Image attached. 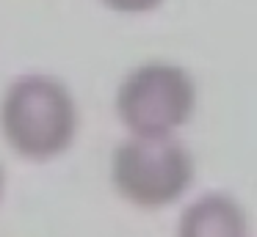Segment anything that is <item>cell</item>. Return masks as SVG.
Wrapping results in <instances>:
<instances>
[{"instance_id": "cell-1", "label": "cell", "mask_w": 257, "mask_h": 237, "mask_svg": "<svg viewBox=\"0 0 257 237\" xmlns=\"http://www.w3.org/2000/svg\"><path fill=\"white\" fill-rule=\"evenodd\" d=\"M0 127L14 152L31 160H50L75 141L78 105L56 77L25 75L14 80L3 97Z\"/></svg>"}, {"instance_id": "cell-2", "label": "cell", "mask_w": 257, "mask_h": 237, "mask_svg": "<svg viewBox=\"0 0 257 237\" xmlns=\"http://www.w3.org/2000/svg\"><path fill=\"white\" fill-rule=\"evenodd\" d=\"M111 179L119 196L144 209H161L177 201L194 179L188 149L172 135H133L113 152Z\"/></svg>"}, {"instance_id": "cell-3", "label": "cell", "mask_w": 257, "mask_h": 237, "mask_svg": "<svg viewBox=\"0 0 257 237\" xmlns=\"http://www.w3.org/2000/svg\"><path fill=\"white\" fill-rule=\"evenodd\" d=\"M196 88L183 66L152 61L122 80L116 110L122 124L139 138L172 135L194 113Z\"/></svg>"}, {"instance_id": "cell-4", "label": "cell", "mask_w": 257, "mask_h": 237, "mask_svg": "<svg viewBox=\"0 0 257 237\" xmlns=\"http://www.w3.org/2000/svg\"><path fill=\"white\" fill-rule=\"evenodd\" d=\"M177 237H249V218L235 198L207 193L180 215Z\"/></svg>"}, {"instance_id": "cell-5", "label": "cell", "mask_w": 257, "mask_h": 237, "mask_svg": "<svg viewBox=\"0 0 257 237\" xmlns=\"http://www.w3.org/2000/svg\"><path fill=\"white\" fill-rule=\"evenodd\" d=\"M108 9L124 11V14H141V11H152L155 6H161L163 0H102Z\"/></svg>"}, {"instance_id": "cell-6", "label": "cell", "mask_w": 257, "mask_h": 237, "mask_svg": "<svg viewBox=\"0 0 257 237\" xmlns=\"http://www.w3.org/2000/svg\"><path fill=\"white\" fill-rule=\"evenodd\" d=\"M0 193H3V171H0Z\"/></svg>"}]
</instances>
